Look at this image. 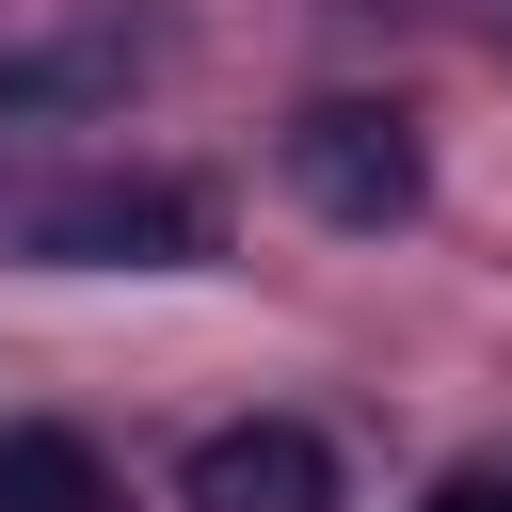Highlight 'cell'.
I'll return each mask as SVG.
<instances>
[{
    "label": "cell",
    "mask_w": 512,
    "mask_h": 512,
    "mask_svg": "<svg viewBox=\"0 0 512 512\" xmlns=\"http://www.w3.org/2000/svg\"><path fill=\"white\" fill-rule=\"evenodd\" d=\"M288 192H304L320 224L384 240V224L416 208V128H400V112H368V96H320V112L288 128Z\"/></svg>",
    "instance_id": "cell-1"
},
{
    "label": "cell",
    "mask_w": 512,
    "mask_h": 512,
    "mask_svg": "<svg viewBox=\"0 0 512 512\" xmlns=\"http://www.w3.org/2000/svg\"><path fill=\"white\" fill-rule=\"evenodd\" d=\"M32 256H64V272H160V256H208V208L160 192V176L64 192V208H32Z\"/></svg>",
    "instance_id": "cell-2"
},
{
    "label": "cell",
    "mask_w": 512,
    "mask_h": 512,
    "mask_svg": "<svg viewBox=\"0 0 512 512\" xmlns=\"http://www.w3.org/2000/svg\"><path fill=\"white\" fill-rule=\"evenodd\" d=\"M192 512H336V448L304 416H224L192 448Z\"/></svg>",
    "instance_id": "cell-3"
},
{
    "label": "cell",
    "mask_w": 512,
    "mask_h": 512,
    "mask_svg": "<svg viewBox=\"0 0 512 512\" xmlns=\"http://www.w3.org/2000/svg\"><path fill=\"white\" fill-rule=\"evenodd\" d=\"M0 512H112L80 432H0Z\"/></svg>",
    "instance_id": "cell-4"
},
{
    "label": "cell",
    "mask_w": 512,
    "mask_h": 512,
    "mask_svg": "<svg viewBox=\"0 0 512 512\" xmlns=\"http://www.w3.org/2000/svg\"><path fill=\"white\" fill-rule=\"evenodd\" d=\"M432 512H512V464H464V480H432Z\"/></svg>",
    "instance_id": "cell-5"
}]
</instances>
